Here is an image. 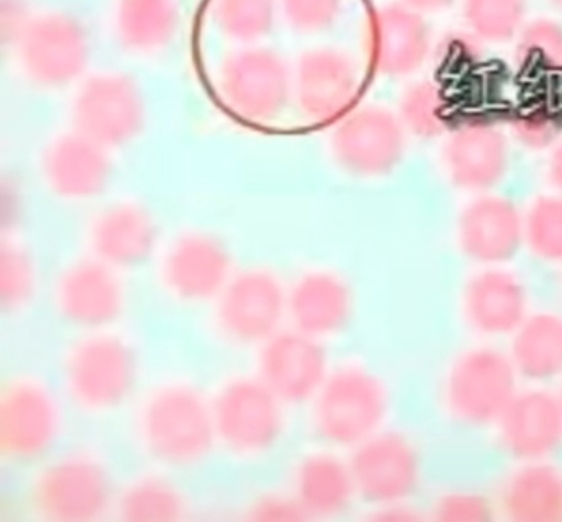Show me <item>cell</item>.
Instances as JSON below:
<instances>
[{"mask_svg": "<svg viewBox=\"0 0 562 522\" xmlns=\"http://www.w3.org/2000/svg\"><path fill=\"white\" fill-rule=\"evenodd\" d=\"M131 407V443L153 468L193 473L218 452L211 395L191 378H161Z\"/></svg>", "mask_w": 562, "mask_h": 522, "instance_id": "6da1fadb", "label": "cell"}, {"mask_svg": "<svg viewBox=\"0 0 562 522\" xmlns=\"http://www.w3.org/2000/svg\"><path fill=\"white\" fill-rule=\"evenodd\" d=\"M137 347L111 330L81 332L60 355L58 388L68 407L88 418H108L139 394Z\"/></svg>", "mask_w": 562, "mask_h": 522, "instance_id": "7a4b0ae2", "label": "cell"}, {"mask_svg": "<svg viewBox=\"0 0 562 522\" xmlns=\"http://www.w3.org/2000/svg\"><path fill=\"white\" fill-rule=\"evenodd\" d=\"M117 487L97 453L77 447L56 452L34 467L26 503L46 522H98L114 514Z\"/></svg>", "mask_w": 562, "mask_h": 522, "instance_id": "3957f363", "label": "cell"}, {"mask_svg": "<svg viewBox=\"0 0 562 522\" xmlns=\"http://www.w3.org/2000/svg\"><path fill=\"white\" fill-rule=\"evenodd\" d=\"M310 406L312 428L323 444L351 452L387 427L392 396L372 367L351 362L333 366Z\"/></svg>", "mask_w": 562, "mask_h": 522, "instance_id": "277c9868", "label": "cell"}, {"mask_svg": "<svg viewBox=\"0 0 562 522\" xmlns=\"http://www.w3.org/2000/svg\"><path fill=\"white\" fill-rule=\"evenodd\" d=\"M68 405L57 385L33 373L10 375L0 386V456L34 468L59 450Z\"/></svg>", "mask_w": 562, "mask_h": 522, "instance_id": "5b68a950", "label": "cell"}, {"mask_svg": "<svg viewBox=\"0 0 562 522\" xmlns=\"http://www.w3.org/2000/svg\"><path fill=\"white\" fill-rule=\"evenodd\" d=\"M218 452L238 463H260L288 433V406L257 374L234 375L211 395Z\"/></svg>", "mask_w": 562, "mask_h": 522, "instance_id": "8992f818", "label": "cell"}, {"mask_svg": "<svg viewBox=\"0 0 562 522\" xmlns=\"http://www.w3.org/2000/svg\"><path fill=\"white\" fill-rule=\"evenodd\" d=\"M520 383L504 348L479 343L464 348L449 362L439 384V402L458 425L494 429L520 390Z\"/></svg>", "mask_w": 562, "mask_h": 522, "instance_id": "52a82bcc", "label": "cell"}, {"mask_svg": "<svg viewBox=\"0 0 562 522\" xmlns=\"http://www.w3.org/2000/svg\"><path fill=\"white\" fill-rule=\"evenodd\" d=\"M214 304V329L221 340L255 351L283 330L289 317L288 291L265 269L234 273Z\"/></svg>", "mask_w": 562, "mask_h": 522, "instance_id": "ba28073f", "label": "cell"}, {"mask_svg": "<svg viewBox=\"0 0 562 522\" xmlns=\"http://www.w3.org/2000/svg\"><path fill=\"white\" fill-rule=\"evenodd\" d=\"M357 495L373 510L412 504L424 484V457L415 440L384 428L349 457Z\"/></svg>", "mask_w": 562, "mask_h": 522, "instance_id": "9c48e42d", "label": "cell"}, {"mask_svg": "<svg viewBox=\"0 0 562 522\" xmlns=\"http://www.w3.org/2000/svg\"><path fill=\"white\" fill-rule=\"evenodd\" d=\"M291 76L273 50L247 48L224 61L218 91L224 106L235 117L252 125L278 118L291 98Z\"/></svg>", "mask_w": 562, "mask_h": 522, "instance_id": "30bf717a", "label": "cell"}, {"mask_svg": "<svg viewBox=\"0 0 562 522\" xmlns=\"http://www.w3.org/2000/svg\"><path fill=\"white\" fill-rule=\"evenodd\" d=\"M50 296L59 319L80 332L111 330L127 302L120 271L93 256L67 264Z\"/></svg>", "mask_w": 562, "mask_h": 522, "instance_id": "8fae6325", "label": "cell"}, {"mask_svg": "<svg viewBox=\"0 0 562 522\" xmlns=\"http://www.w3.org/2000/svg\"><path fill=\"white\" fill-rule=\"evenodd\" d=\"M14 44L24 73L40 87L68 86L88 65L86 30L68 14L48 13L30 19Z\"/></svg>", "mask_w": 562, "mask_h": 522, "instance_id": "7c38bea8", "label": "cell"}, {"mask_svg": "<svg viewBox=\"0 0 562 522\" xmlns=\"http://www.w3.org/2000/svg\"><path fill=\"white\" fill-rule=\"evenodd\" d=\"M255 374L288 406L311 405L333 365L325 344L299 330H281L257 350Z\"/></svg>", "mask_w": 562, "mask_h": 522, "instance_id": "4fadbf2b", "label": "cell"}, {"mask_svg": "<svg viewBox=\"0 0 562 522\" xmlns=\"http://www.w3.org/2000/svg\"><path fill=\"white\" fill-rule=\"evenodd\" d=\"M75 130L116 148L135 138L145 121V105L135 81L121 73L91 77L78 91L71 110Z\"/></svg>", "mask_w": 562, "mask_h": 522, "instance_id": "5bb4252c", "label": "cell"}, {"mask_svg": "<svg viewBox=\"0 0 562 522\" xmlns=\"http://www.w3.org/2000/svg\"><path fill=\"white\" fill-rule=\"evenodd\" d=\"M499 452L514 463L551 461L562 452V412L549 386L520 387L494 427Z\"/></svg>", "mask_w": 562, "mask_h": 522, "instance_id": "9a60e30c", "label": "cell"}, {"mask_svg": "<svg viewBox=\"0 0 562 522\" xmlns=\"http://www.w3.org/2000/svg\"><path fill=\"white\" fill-rule=\"evenodd\" d=\"M233 274L226 246L203 232L181 235L162 254L158 268L162 290L186 305L216 300Z\"/></svg>", "mask_w": 562, "mask_h": 522, "instance_id": "2e32d148", "label": "cell"}, {"mask_svg": "<svg viewBox=\"0 0 562 522\" xmlns=\"http://www.w3.org/2000/svg\"><path fill=\"white\" fill-rule=\"evenodd\" d=\"M462 307L469 329L486 342L508 340L530 314L525 283L504 265L484 268L470 276Z\"/></svg>", "mask_w": 562, "mask_h": 522, "instance_id": "e0dca14e", "label": "cell"}, {"mask_svg": "<svg viewBox=\"0 0 562 522\" xmlns=\"http://www.w3.org/2000/svg\"><path fill=\"white\" fill-rule=\"evenodd\" d=\"M404 132L390 111L364 107L346 115L334 135L335 156L347 170L380 175L402 158Z\"/></svg>", "mask_w": 562, "mask_h": 522, "instance_id": "ac0fdd59", "label": "cell"}, {"mask_svg": "<svg viewBox=\"0 0 562 522\" xmlns=\"http://www.w3.org/2000/svg\"><path fill=\"white\" fill-rule=\"evenodd\" d=\"M458 238L469 260L484 268L504 265L525 245V215L513 201L486 194L464 209Z\"/></svg>", "mask_w": 562, "mask_h": 522, "instance_id": "d6986e66", "label": "cell"}, {"mask_svg": "<svg viewBox=\"0 0 562 522\" xmlns=\"http://www.w3.org/2000/svg\"><path fill=\"white\" fill-rule=\"evenodd\" d=\"M360 79L352 60L331 48L305 54L299 65L297 95L305 116L331 123L349 115L359 97Z\"/></svg>", "mask_w": 562, "mask_h": 522, "instance_id": "ffe728a7", "label": "cell"}, {"mask_svg": "<svg viewBox=\"0 0 562 522\" xmlns=\"http://www.w3.org/2000/svg\"><path fill=\"white\" fill-rule=\"evenodd\" d=\"M430 50V31L420 13L403 5L374 10L367 26V54L378 73H413Z\"/></svg>", "mask_w": 562, "mask_h": 522, "instance_id": "44dd1931", "label": "cell"}, {"mask_svg": "<svg viewBox=\"0 0 562 522\" xmlns=\"http://www.w3.org/2000/svg\"><path fill=\"white\" fill-rule=\"evenodd\" d=\"M446 161L457 186L470 191L493 189L507 171V139L492 120L470 118L449 138Z\"/></svg>", "mask_w": 562, "mask_h": 522, "instance_id": "7402d4cb", "label": "cell"}, {"mask_svg": "<svg viewBox=\"0 0 562 522\" xmlns=\"http://www.w3.org/2000/svg\"><path fill=\"white\" fill-rule=\"evenodd\" d=\"M326 446L304 455L292 474L291 493L306 519H335L349 511L357 495L349 458Z\"/></svg>", "mask_w": 562, "mask_h": 522, "instance_id": "603a6c76", "label": "cell"}, {"mask_svg": "<svg viewBox=\"0 0 562 522\" xmlns=\"http://www.w3.org/2000/svg\"><path fill=\"white\" fill-rule=\"evenodd\" d=\"M497 517L513 522L562 521V468L551 461L520 463L494 496Z\"/></svg>", "mask_w": 562, "mask_h": 522, "instance_id": "cb8c5ba5", "label": "cell"}, {"mask_svg": "<svg viewBox=\"0 0 562 522\" xmlns=\"http://www.w3.org/2000/svg\"><path fill=\"white\" fill-rule=\"evenodd\" d=\"M352 307L349 285L331 272L306 273L288 292V315L293 329L323 342L349 325Z\"/></svg>", "mask_w": 562, "mask_h": 522, "instance_id": "d4e9b609", "label": "cell"}, {"mask_svg": "<svg viewBox=\"0 0 562 522\" xmlns=\"http://www.w3.org/2000/svg\"><path fill=\"white\" fill-rule=\"evenodd\" d=\"M157 231L149 213L135 203L102 212L90 229V256L119 271L146 263L156 249Z\"/></svg>", "mask_w": 562, "mask_h": 522, "instance_id": "484cf974", "label": "cell"}, {"mask_svg": "<svg viewBox=\"0 0 562 522\" xmlns=\"http://www.w3.org/2000/svg\"><path fill=\"white\" fill-rule=\"evenodd\" d=\"M43 171L48 186L59 196L86 200L106 186L110 162L104 147L75 130L50 143Z\"/></svg>", "mask_w": 562, "mask_h": 522, "instance_id": "4316f807", "label": "cell"}, {"mask_svg": "<svg viewBox=\"0 0 562 522\" xmlns=\"http://www.w3.org/2000/svg\"><path fill=\"white\" fill-rule=\"evenodd\" d=\"M507 353L516 372L528 385L549 386L562 381V316L529 314L508 338Z\"/></svg>", "mask_w": 562, "mask_h": 522, "instance_id": "83f0119b", "label": "cell"}, {"mask_svg": "<svg viewBox=\"0 0 562 522\" xmlns=\"http://www.w3.org/2000/svg\"><path fill=\"white\" fill-rule=\"evenodd\" d=\"M155 468L131 477L117 488L114 514L125 522H180L189 519L187 491L171 477Z\"/></svg>", "mask_w": 562, "mask_h": 522, "instance_id": "f1b7e54d", "label": "cell"}, {"mask_svg": "<svg viewBox=\"0 0 562 522\" xmlns=\"http://www.w3.org/2000/svg\"><path fill=\"white\" fill-rule=\"evenodd\" d=\"M179 24L176 0H120L116 30L121 44L136 53L166 46Z\"/></svg>", "mask_w": 562, "mask_h": 522, "instance_id": "f546056e", "label": "cell"}, {"mask_svg": "<svg viewBox=\"0 0 562 522\" xmlns=\"http://www.w3.org/2000/svg\"><path fill=\"white\" fill-rule=\"evenodd\" d=\"M464 18L476 38L503 44L526 24V0H464Z\"/></svg>", "mask_w": 562, "mask_h": 522, "instance_id": "4dcf8cb0", "label": "cell"}, {"mask_svg": "<svg viewBox=\"0 0 562 522\" xmlns=\"http://www.w3.org/2000/svg\"><path fill=\"white\" fill-rule=\"evenodd\" d=\"M212 16L224 35L250 43L270 33L274 0H213Z\"/></svg>", "mask_w": 562, "mask_h": 522, "instance_id": "1f68e13d", "label": "cell"}, {"mask_svg": "<svg viewBox=\"0 0 562 522\" xmlns=\"http://www.w3.org/2000/svg\"><path fill=\"white\" fill-rule=\"evenodd\" d=\"M525 245L547 263H562V194L539 197L525 215Z\"/></svg>", "mask_w": 562, "mask_h": 522, "instance_id": "d6a6232c", "label": "cell"}, {"mask_svg": "<svg viewBox=\"0 0 562 522\" xmlns=\"http://www.w3.org/2000/svg\"><path fill=\"white\" fill-rule=\"evenodd\" d=\"M37 291V270L30 253L15 243L0 250V305L5 313H18L33 302Z\"/></svg>", "mask_w": 562, "mask_h": 522, "instance_id": "836d02e7", "label": "cell"}, {"mask_svg": "<svg viewBox=\"0 0 562 522\" xmlns=\"http://www.w3.org/2000/svg\"><path fill=\"white\" fill-rule=\"evenodd\" d=\"M402 120L415 135L434 138L448 128L449 102L434 83H418L406 91L402 100Z\"/></svg>", "mask_w": 562, "mask_h": 522, "instance_id": "e575fe53", "label": "cell"}, {"mask_svg": "<svg viewBox=\"0 0 562 522\" xmlns=\"http://www.w3.org/2000/svg\"><path fill=\"white\" fill-rule=\"evenodd\" d=\"M520 67L547 71L562 70V26L550 19H536L518 34Z\"/></svg>", "mask_w": 562, "mask_h": 522, "instance_id": "d590c367", "label": "cell"}, {"mask_svg": "<svg viewBox=\"0 0 562 522\" xmlns=\"http://www.w3.org/2000/svg\"><path fill=\"white\" fill-rule=\"evenodd\" d=\"M508 122L516 139L529 149L553 146L562 132L561 112L547 102H535L516 110Z\"/></svg>", "mask_w": 562, "mask_h": 522, "instance_id": "8d00e7d4", "label": "cell"}, {"mask_svg": "<svg viewBox=\"0 0 562 522\" xmlns=\"http://www.w3.org/2000/svg\"><path fill=\"white\" fill-rule=\"evenodd\" d=\"M439 522H488L497 517L494 497L474 489H451L439 495L431 507Z\"/></svg>", "mask_w": 562, "mask_h": 522, "instance_id": "74e56055", "label": "cell"}, {"mask_svg": "<svg viewBox=\"0 0 562 522\" xmlns=\"http://www.w3.org/2000/svg\"><path fill=\"white\" fill-rule=\"evenodd\" d=\"M290 25L302 33H319L339 15L342 0H282Z\"/></svg>", "mask_w": 562, "mask_h": 522, "instance_id": "f35d334b", "label": "cell"}, {"mask_svg": "<svg viewBox=\"0 0 562 522\" xmlns=\"http://www.w3.org/2000/svg\"><path fill=\"white\" fill-rule=\"evenodd\" d=\"M247 519L255 522H297L306 519L297 499L289 493L269 491L255 498L248 510Z\"/></svg>", "mask_w": 562, "mask_h": 522, "instance_id": "ab89813d", "label": "cell"}, {"mask_svg": "<svg viewBox=\"0 0 562 522\" xmlns=\"http://www.w3.org/2000/svg\"><path fill=\"white\" fill-rule=\"evenodd\" d=\"M29 22L30 19L26 18L25 8L20 0H3L2 27L4 37L15 43Z\"/></svg>", "mask_w": 562, "mask_h": 522, "instance_id": "60d3db41", "label": "cell"}, {"mask_svg": "<svg viewBox=\"0 0 562 522\" xmlns=\"http://www.w3.org/2000/svg\"><path fill=\"white\" fill-rule=\"evenodd\" d=\"M453 0H403V4L417 13H436L451 5Z\"/></svg>", "mask_w": 562, "mask_h": 522, "instance_id": "b9f144b4", "label": "cell"}, {"mask_svg": "<svg viewBox=\"0 0 562 522\" xmlns=\"http://www.w3.org/2000/svg\"><path fill=\"white\" fill-rule=\"evenodd\" d=\"M549 175L555 189L562 194V143L550 158Z\"/></svg>", "mask_w": 562, "mask_h": 522, "instance_id": "7bdbcfd3", "label": "cell"}, {"mask_svg": "<svg viewBox=\"0 0 562 522\" xmlns=\"http://www.w3.org/2000/svg\"><path fill=\"white\" fill-rule=\"evenodd\" d=\"M550 3L553 4L562 13V0H550Z\"/></svg>", "mask_w": 562, "mask_h": 522, "instance_id": "ee69618b", "label": "cell"}, {"mask_svg": "<svg viewBox=\"0 0 562 522\" xmlns=\"http://www.w3.org/2000/svg\"><path fill=\"white\" fill-rule=\"evenodd\" d=\"M557 394H558V398H559V402H560V407H561V412H562V381L560 382L559 390L557 392Z\"/></svg>", "mask_w": 562, "mask_h": 522, "instance_id": "f6af8a7d", "label": "cell"}]
</instances>
